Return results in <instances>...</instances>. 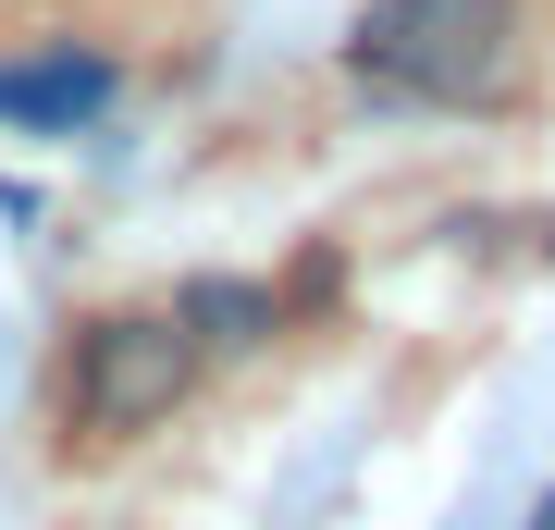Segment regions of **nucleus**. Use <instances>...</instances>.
Returning a JSON list of instances; mask_svg holds the SVG:
<instances>
[{"label": "nucleus", "mask_w": 555, "mask_h": 530, "mask_svg": "<svg viewBox=\"0 0 555 530\" xmlns=\"http://www.w3.org/2000/svg\"><path fill=\"white\" fill-rule=\"evenodd\" d=\"M346 62L396 99H506L518 75V13L506 0H371Z\"/></svg>", "instance_id": "f257e3e1"}, {"label": "nucleus", "mask_w": 555, "mask_h": 530, "mask_svg": "<svg viewBox=\"0 0 555 530\" xmlns=\"http://www.w3.org/2000/svg\"><path fill=\"white\" fill-rule=\"evenodd\" d=\"M112 75L100 62H75V50H50V62H0V124H75V112H100Z\"/></svg>", "instance_id": "7ed1b4c3"}, {"label": "nucleus", "mask_w": 555, "mask_h": 530, "mask_svg": "<svg viewBox=\"0 0 555 530\" xmlns=\"http://www.w3.org/2000/svg\"><path fill=\"white\" fill-rule=\"evenodd\" d=\"M185 383H198V321L185 309H112V321H87V346H75V419L100 444L173 419Z\"/></svg>", "instance_id": "f03ea898"}]
</instances>
